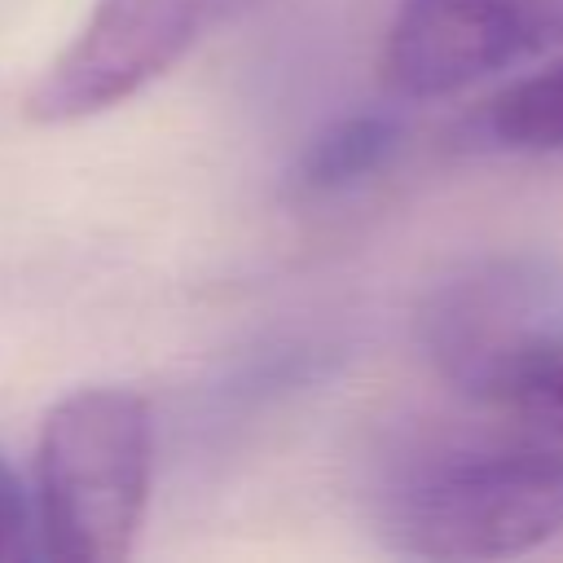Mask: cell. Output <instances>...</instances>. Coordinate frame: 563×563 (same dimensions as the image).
<instances>
[{
  "label": "cell",
  "instance_id": "1",
  "mask_svg": "<svg viewBox=\"0 0 563 563\" xmlns=\"http://www.w3.org/2000/svg\"><path fill=\"white\" fill-rule=\"evenodd\" d=\"M383 532L418 559H510L563 532V444L532 431L422 449L383 493Z\"/></svg>",
  "mask_w": 563,
  "mask_h": 563
},
{
  "label": "cell",
  "instance_id": "2",
  "mask_svg": "<svg viewBox=\"0 0 563 563\" xmlns=\"http://www.w3.org/2000/svg\"><path fill=\"white\" fill-rule=\"evenodd\" d=\"M154 479L150 405L128 387H79L62 396L35 444L40 554L62 563L128 559Z\"/></svg>",
  "mask_w": 563,
  "mask_h": 563
},
{
  "label": "cell",
  "instance_id": "3",
  "mask_svg": "<svg viewBox=\"0 0 563 563\" xmlns=\"http://www.w3.org/2000/svg\"><path fill=\"white\" fill-rule=\"evenodd\" d=\"M418 343L453 391L488 409L563 343V273L528 251L466 260L427 290Z\"/></svg>",
  "mask_w": 563,
  "mask_h": 563
},
{
  "label": "cell",
  "instance_id": "4",
  "mask_svg": "<svg viewBox=\"0 0 563 563\" xmlns=\"http://www.w3.org/2000/svg\"><path fill=\"white\" fill-rule=\"evenodd\" d=\"M251 4L255 0H97L75 40L26 92V119L62 128L123 106Z\"/></svg>",
  "mask_w": 563,
  "mask_h": 563
},
{
  "label": "cell",
  "instance_id": "5",
  "mask_svg": "<svg viewBox=\"0 0 563 563\" xmlns=\"http://www.w3.org/2000/svg\"><path fill=\"white\" fill-rule=\"evenodd\" d=\"M563 44V0H400L383 40V84L400 101L453 97Z\"/></svg>",
  "mask_w": 563,
  "mask_h": 563
},
{
  "label": "cell",
  "instance_id": "6",
  "mask_svg": "<svg viewBox=\"0 0 563 563\" xmlns=\"http://www.w3.org/2000/svg\"><path fill=\"white\" fill-rule=\"evenodd\" d=\"M405 141V123L391 110H352L330 119L295 158L290 189L299 198H330L378 176Z\"/></svg>",
  "mask_w": 563,
  "mask_h": 563
},
{
  "label": "cell",
  "instance_id": "7",
  "mask_svg": "<svg viewBox=\"0 0 563 563\" xmlns=\"http://www.w3.org/2000/svg\"><path fill=\"white\" fill-rule=\"evenodd\" d=\"M484 132L501 150L563 154V57L497 92L484 110Z\"/></svg>",
  "mask_w": 563,
  "mask_h": 563
},
{
  "label": "cell",
  "instance_id": "8",
  "mask_svg": "<svg viewBox=\"0 0 563 563\" xmlns=\"http://www.w3.org/2000/svg\"><path fill=\"white\" fill-rule=\"evenodd\" d=\"M488 409L515 431H532L541 440L563 444V343L532 361Z\"/></svg>",
  "mask_w": 563,
  "mask_h": 563
},
{
  "label": "cell",
  "instance_id": "9",
  "mask_svg": "<svg viewBox=\"0 0 563 563\" xmlns=\"http://www.w3.org/2000/svg\"><path fill=\"white\" fill-rule=\"evenodd\" d=\"M40 554V532H35V506L13 475V466L0 457V563H18Z\"/></svg>",
  "mask_w": 563,
  "mask_h": 563
}]
</instances>
